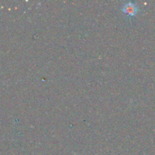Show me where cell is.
Listing matches in <instances>:
<instances>
[{"label":"cell","instance_id":"6da1fadb","mask_svg":"<svg viewBox=\"0 0 155 155\" xmlns=\"http://www.w3.org/2000/svg\"><path fill=\"white\" fill-rule=\"evenodd\" d=\"M122 11L125 14H127V15H130V16H134V15H135L138 13V8L135 3L129 2H127L122 6Z\"/></svg>","mask_w":155,"mask_h":155}]
</instances>
